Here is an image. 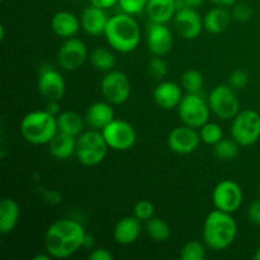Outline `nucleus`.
Instances as JSON below:
<instances>
[{
	"mask_svg": "<svg viewBox=\"0 0 260 260\" xmlns=\"http://www.w3.org/2000/svg\"><path fill=\"white\" fill-rule=\"evenodd\" d=\"M85 236L84 226L78 221L57 220L46 231V251L55 259H66L84 248Z\"/></svg>",
	"mask_w": 260,
	"mask_h": 260,
	"instance_id": "nucleus-1",
	"label": "nucleus"
},
{
	"mask_svg": "<svg viewBox=\"0 0 260 260\" xmlns=\"http://www.w3.org/2000/svg\"><path fill=\"white\" fill-rule=\"evenodd\" d=\"M233 213L213 210L206 217L202 236L206 246L216 251L230 248L238 236V223Z\"/></svg>",
	"mask_w": 260,
	"mask_h": 260,
	"instance_id": "nucleus-2",
	"label": "nucleus"
},
{
	"mask_svg": "<svg viewBox=\"0 0 260 260\" xmlns=\"http://www.w3.org/2000/svg\"><path fill=\"white\" fill-rule=\"evenodd\" d=\"M104 36L108 45L121 53L134 52L141 41L139 23L127 13H119L109 18Z\"/></svg>",
	"mask_w": 260,
	"mask_h": 260,
	"instance_id": "nucleus-3",
	"label": "nucleus"
},
{
	"mask_svg": "<svg viewBox=\"0 0 260 260\" xmlns=\"http://www.w3.org/2000/svg\"><path fill=\"white\" fill-rule=\"evenodd\" d=\"M57 132V117L46 109L29 112L20 122V135L32 145H48Z\"/></svg>",
	"mask_w": 260,
	"mask_h": 260,
	"instance_id": "nucleus-4",
	"label": "nucleus"
},
{
	"mask_svg": "<svg viewBox=\"0 0 260 260\" xmlns=\"http://www.w3.org/2000/svg\"><path fill=\"white\" fill-rule=\"evenodd\" d=\"M109 146L99 129L84 131L76 137L75 156L85 167H96L106 159Z\"/></svg>",
	"mask_w": 260,
	"mask_h": 260,
	"instance_id": "nucleus-5",
	"label": "nucleus"
},
{
	"mask_svg": "<svg viewBox=\"0 0 260 260\" xmlns=\"http://www.w3.org/2000/svg\"><path fill=\"white\" fill-rule=\"evenodd\" d=\"M231 137L240 146H251L260 139V114L254 109L239 112L231 123Z\"/></svg>",
	"mask_w": 260,
	"mask_h": 260,
	"instance_id": "nucleus-6",
	"label": "nucleus"
},
{
	"mask_svg": "<svg viewBox=\"0 0 260 260\" xmlns=\"http://www.w3.org/2000/svg\"><path fill=\"white\" fill-rule=\"evenodd\" d=\"M207 102L211 112L216 117L225 121L234 119L240 112V102L236 95L235 89L231 88L230 85L221 84L215 86L208 94Z\"/></svg>",
	"mask_w": 260,
	"mask_h": 260,
	"instance_id": "nucleus-7",
	"label": "nucleus"
},
{
	"mask_svg": "<svg viewBox=\"0 0 260 260\" xmlns=\"http://www.w3.org/2000/svg\"><path fill=\"white\" fill-rule=\"evenodd\" d=\"M211 109L208 102L201 96V94L184 95L178 106V114L180 121L185 126L200 129L210 119Z\"/></svg>",
	"mask_w": 260,
	"mask_h": 260,
	"instance_id": "nucleus-8",
	"label": "nucleus"
},
{
	"mask_svg": "<svg viewBox=\"0 0 260 260\" xmlns=\"http://www.w3.org/2000/svg\"><path fill=\"white\" fill-rule=\"evenodd\" d=\"M131 81L122 71H108L101 81L102 95L107 102L114 106L126 103L131 95Z\"/></svg>",
	"mask_w": 260,
	"mask_h": 260,
	"instance_id": "nucleus-9",
	"label": "nucleus"
},
{
	"mask_svg": "<svg viewBox=\"0 0 260 260\" xmlns=\"http://www.w3.org/2000/svg\"><path fill=\"white\" fill-rule=\"evenodd\" d=\"M104 139L109 149L116 151H127L136 144L137 134L134 126L123 119L114 118L108 126L102 129Z\"/></svg>",
	"mask_w": 260,
	"mask_h": 260,
	"instance_id": "nucleus-10",
	"label": "nucleus"
},
{
	"mask_svg": "<svg viewBox=\"0 0 260 260\" xmlns=\"http://www.w3.org/2000/svg\"><path fill=\"white\" fill-rule=\"evenodd\" d=\"M244 193L240 185L230 179L218 183L212 192V202L217 210L234 213L241 207Z\"/></svg>",
	"mask_w": 260,
	"mask_h": 260,
	"instance_id": "nucleus-11",
	"label": "nucleus"
},
{
	"mask_svg": "<svg viewBox=\"0 0 260 260\" xmlns=\"http://www.w3.org/2000/svg\"><path fill=\"white\" fill-rule=\"evenodd\" d=\"M88 58V48L80 38L71 37L65 40L57 52V63L66 71H76Z\"/></svg>",
	"mask_w": 260,
	"mask_h": 260,
	"instance_id": "nucleus-12",
	"label": "nucleus"
},
{
	"mask_svg": "<svg viewBox=\"0 0 260 260\" xmlns=\"http://www.w3.org/2000/svg\"><path fill=\"white\" fill-rule=\"evenodd\" d=\"M38 91L47 101L60 102L65 95L66 84L62 75L48 63H45L38 71Z\"/></svg>",
	"mask_w": 260,
	"mask_h": 260,
	"instance_id": "nucleus-13",
	"label": "nucleus"
},
{
	"mask_svg": "<svg viewBox=\"0 0 260 260\" xmlns=\"http://www.w3.org/2000/svg\"><path fill=\"white\" fill-rule=\"evenodd\" d=\"M202 141L197 128L189 126L175 127L168 136V146L178 155H189L194 152Z\"/></svg>",
	"mask_w": 260,
	"mask_h": 260,
	"instance_id": "nucleus-14",
	"label": "nucleus"
},
{
	"mask_svg": "<svg viewBox=\"0 0 260 260\" xmlns=\"http://www.w3.org/2000/svg\"><path fill=\"white\" fill-rule=\"evenodd\" d=\"M174 25L178 33L185 40H196L203 30V19L193 8L183 7L174 15Z\"/></svg>",
	"mask_w": 260,
	"mask_h": 260,
	"instance_id": "nucleus-15",
	"label": "nucleus"
},
{
	"mask_svg": "<svg viewBox=\"0 0 260 260\" xmlns=\"http://www.w3.org/2000/svg\"><path fill=\"white\" fill-rule=\"evenodd\" d=\"M174 43L173 33L164 23H150L147 28V47L154 56H165Z\"/></svg>",
	"mask_w": 260,
	"mask_h": 260,
	"instance_id": "nucleus-16",
	"label": "nucleus"
},
{
	"mask_svg": "<svg viewBox=\"0 0 260 260\" xmlns=\"http://www.w3.org/2000/svg\"><path fill=\"white\" fill-rule=\"evenodd\" d=\"M154 102L164 111L178 108L183 95V88L173 81H162L154 89Z\"/></svg>",
	"mask_w": 260,
	"mask_h": 260,
	"instance_id": "nucleus-17",
	"label": "nucleus"
},
{
	"mask_svg": "<svg viewBox=\"0 0 260 260\" xmlns=\"http://www.w3.org/2000/svg\"><path fill=\"white\" fill-rule=\"evenodd\" d=\"M141 222L142 221H140L135 216H127V217L121 218L116 223L113 230V238L116 243L119 245H132L134 243H136L137 239L141 235Z\"/></svg>",
	"mask_w": 260,
	"mask_h": 260,
	"instance_id": "nucleus-18",
	"label": "nucleus"
},
{
	"mask_svg": "<svg viewBox=\"0 0 260 260\" xmlns=\"http://www.w3.org/2000/svg\"><path fill=\"white\" fill-rule=\"evenodd\" d=\"M108 20L109 18L107 15L106 9H102L93 4L84 9L80 18L81 28L84 29V32L90 36L104 35Z\"/></svg>",
	"mask_w": 260,
	"mask_h": 260,
	"instance_id": "nucleus-19",
	"label": "nucleus"
},
{
	"mask_svg": "<svg viewBox=\"0 0 260 260\" xmlns=\"http://www.w3.org/2000/svg\"><path fill=\"white\" fill-rule=\"evenodd\" d=\"M113 104L109 102H96L91 104L85 113V121L89 127L93 129H102L108 126L114 119V109L112 108Z\"/></svg>",
	"mask_w": 260,
	"mask_h": 260,
	"instance_id": "nucleus-20",
	"label": "nucleus"
},
{
	"mask_svg": "<svg viewBox=\"0 0 260 260\" xmlns=\"http://www.w3.org/2000/svg\"><path fill=\"white\" fill-rule=\"evenodd\" d=\"M81 27V22L74 13L70 12H57L51 19V28L53 33L58 37L68 40L75 37Z\"/></svg>",
	"mask_w": 260,
	"mask_h": 260,
	"instance_id": "nucleus-21",
	"label": "nucleus"
},
{
	"mask_svg": "<svg viewBox=\"0 0 260 260\" xmlns=\"http://www.w3.org/2000/svg\"><path fill=\"white\" fill-rule=\"evenodd\" d=\"M178 12V0H147L146 14L150 22L167 24Z\"/></svg>",
	"mask_w": 260,
	"mask_h": 260,
	"instance_id": "nucleus-22",
	"label": "nucleus"
},
{
	"mask_svg": "<svg viewBox=\"0 0 260 260\" xmlns=\"http://www.w3.org/2000/svg\"><path fill=\"white\" fill-rule=\"evenodd\" d=\"M76 137L58 131L48 142V151L56 160H68L75 155Z\"/></svg>",
	"mask_w": 260,
	"mask_h": 260,
	"instance_id": "nucleus-23",
	"label": "nucleus"
},
{
	"mask_svg": "<svg viewBox=\"0 0 260 260\" xmlns=\"http://www.w3.org/2000/svg\"><path fill=\"white\" fill-rule=\"evenodd\" d=\"M231 18L233 14H230L226 8H212L203 17V27L212 35H220L228 29L231 23Z\"/></svg>",
	"mask_w": 260,
	"mask_h": 260,
	"instance_id": "nucleus-24",
	"label": "nucleus"
},
{
	"mask_svg": "<svg viewBox=\"0 0 260 260\" xmlns=\"http://www.w3.org/2000/svg\"><path fill=\"white\" fill-rule=\"evenodd\" d=\"M20 217V207L13 198H4L0 202V233L10 234L18 225Z\"/></svg>",
	"mask_w": 260,
	"mask_h": 260,
	"instance_id": "nucleus-25",
	"label": "nucleus"
},
{
	"mask_svg": "<svg viewBox=\"0 0 260 260\" xmlns=\"http://www.w3.org/2000/svg\"><path fill=\"white\" fill-rule=\"evenodd\" d=\"M85 123V117L83 118L80 114L73 111L61 112L57 116L58 131L74 137H78L83 134Z\"/></svg>",
	"mask_w": 260,
	"mask_h": 260,
	"instance_id": "nucleus-26",
	"label": "nucleus"
},
{
	"mask_svg": "<svg viewBox=\"0 0 260 260\" xmlns=\"http://www.w3.org/2000/svg\"><path fill=\"white\" fill-rule=\"evenodd\" d=\"M146 234L155 243H164L172 235L170 226L160 217H151L146 221Z\"/></svg>",
	"mask_w": 260,
	"mask_h": 260,
	"instance_id": "nucleus-27",
	"label": "nucleus"
},
{
	"mask_svg": "<svg viewBox=\"0 0 260 260\" xmlns=\"http://www.w3.org/2000/svg\"><path fill=\"white\" fill-rule=\"evenodd\" d=\"M90 62L94 68L98 71H108L113 70L114 65H116V57H114L113 52L106 47H98L93 50L90 55Z\"/></svg>",
	"mask_w": 260,
	"mask_h": 260,
	"instance_id": "nucleus-28",
	"label": "nucleus"
},
{
	"mask_svg": "<svg viewBox=\"0 0 260 260\" xmlns=\"http://www.w3.org/2000/svg\"><path fill=\"white\" fill-rule=\"evenodd\" d=\"M239 146H240V145H239L234 139H222L221 141H218L217 144L213 145V155H215L218 160L229 161V160H233L238 156Z\"/></svg>",
	"mask_w": 260,
	"mask_h": 260,
	"instance_id": "nucleus-29",
	"label": "nucleus"
},
{
	"mask_svg": "<svg viewBox=\"0 0 260 260\" xmlns=\"http://www.w3.org/2000/svg\"><path fill=\"white\" fill-rule=\"evenodd\" d=\"M205 84V79L201 71L196 69L187 70L182 75V88L183 90L189 94H200Z\"/></svg>",
	"mask_w": 260,
	"mask_h": 260,
	"instance_id": "nucleus-30",
	"label": "nucleus"
},
{
	"mask_svg": "<svg viewBox=\"0 0 260 260\" xmlns=\"http://www.w3.org/2000/svg\"><path fill=\"white\" fill-rule=\"evenodd\" d=\"M200 136L206 145H212L213 146L223 139V129L216 122L208 121L200 128Z\"/></svg>",
	"mask_w": 260,
	"mask_h": 260,
	"instance_id": "nucleus-31",
	"label": "nucleus"
},
{
	"mask_svg": "<svg viewBox=\"0 0 260 260\" xmlns=\"http://www.w3.org/2000/svg\"><path fill=\"white\" fill-rule=\"evenodd\" d=\"M206 245V244H205ZM201 241H188L180 249V259L182 260H203L206 258V246Z\"/></svg>",
	"mask_w": 260,
	"mask_h": 260,
	"instance_id": "nucleus-32",
	"label": "nucleus"
},
{
	"mask_svg": "<svg viewBox=\"0 0 260 260\" xmlns=\"http://www.w3.org/2000/svg\"><path fill=\"white\" fill-rule=\"evenodd\" d=\"M147 70H149V74L154 79H162L168 75L169 68H168L167 61L162 58V56H154L149 61Z\"/></svg>",
	"mask_w": 260,
	"mask_h": 260,
	"instance_id": "nucleus-33",
	"label": "nucleus"
},
{
	"mask_svg": "<svg viewBox=\"0 0 260 260\" xmlns=\"http://www.w3.org/2000/svg\"><path fill=\"white\" fill-rule=\"evenodd\" d=\"M155 215V206L154 203L147 200H141L135 205L134 216L139 218L140 221H149L150 218L154 217Z\"/></svg>",
	"mask_w": 260,
	"mask_h": 260,
	"instance_id": "nucleus-34",
	"label": "nucleus"
},
{
	"mask_svg": "<svg viewBox=\"0 0 260 260\" xmlns=\"http://www.w3.org/2000/svg\"><path fill=\"white\" fill-rule=\"evenodd\" d=\"M118 5L123 13L135 15L146 10L147 0H118Z\"/></svg>",
	"mask_w": 260,
	"mask_h": 260,
	"instance_id": "nucleus-35",
	"label": "nucleus"
},
{
	"mask_svg": "<svg viewBox=\"0 0 260 260\" xmlns=\"http://www.w3.org/2000/svg\"><path fill=\"white\" fill-rule=\"evenodd\" d=\"M248 83H249L248 74H246L244 70H240V69L234 70L233 73L230 74V76H229V85H230L231 88L235 89V90H241V89L246 88Z\"/></svg>",
	"mask_w": 260,
	"mask_h": 260,
	"instance_id": "nucleus-36",
	"label": "nucleus"
},
{
	"mask_svg": "<svg viewBox=\"0 0 260 260\" xmlns=\"http://www.w3.org/2000/svg\"><path fill=\"white\" fill-rule=\"evenodd\" d=\"M231 14H233L234 19L239 20V22H248V20H250L253 12L248 4L240 3V4H235Z\"/></svg>",
	"mask_w": 260,
	"mask_h": 260,
	"instance_id": "nucleus-37",
	"label": "nucleus"
},
{
	"mask_svg": "<svg viewBox=\"0 0 260 260\" xmlns=\"http://www.w3.org/2000/svg\"><path fill=\"white\" fill-rule=\"evenodd\" d=\"M248 217L251 223L260 225V200L254 201L248 208Z\"/></svg>",
	"mask_w": 260,
	"mask_h": 260,
	"instance_id": "nucleus-38",
	"label": "nucleus"
},
{
	"mask_svg": "<svg viewBox=\"0 0 260 260\" xmlns=\"http://www.w3.org/2000/svg\"><path fill=\"white\" fill-rule=\"evenodd\" d=\"M89 259L90 260H112L113 259V254L104 248L94 249L90 254H89Z\"/></svg>",
	"mask_w": 260,
	"mask_h": 260,
	"instance_id": "nucleus-39",
	"label": "nucleus"
},
{
	"mask_svg": "<svg viewBox=\"0 0 260 260\" xmlns=\"http://www.w3.org/2000/svg\"><path fill=\"white\" fill-rule=\"evenodd\" d=\"M91 4L95 5V7L102 8V9H109V8L114 7L116 4H118V0H90Z\"/></svg>",
	"mask_w": 260,
	"mask_h": 260,
	"instance_id": "nucleus-40",
	"label": "nucleus"
},
{
	"mask_svg": "<svg viewBox=\"0 0 260 260\" xmlns=\"http://www.w3.org/2000/svg\"><path fill=\"white\" fill-rule=\"evenodd\" d=\"M45 198L51 203V205H57V203H60L61 201H62L61 194L58 192H56V190H51V192L46 193Z\"/></svg>",
	"mask_w": 260,
	"mask_h": 260,
	"instance_id": "nucleus-41",
	"label": "nucleus"
},
{
	"mask_svg": "<svg viewBox=\"0 0 260 260\" xmlns=\"http://www.w3.org/2000/svg\"><path fill=\"white\" fill-rule=\"evenodd\" d=\"M46 111H48L51 114H53V116L57 117L58 114L61 113V112H60V106H58V102L57 101H47Z\"/></svg>",
	"mask_w": 260,
	"mask_h": 260,
	"instance_id": "nucleus-42",
	"label": "nucleus"
},
{
	"mask_svg": "<svg viewBox=\"0 0 260 260\" xmlns=\"http://www.w3.org/2000/svg\"><path fill=\"white\" fill-rule=\"evenodd\" d=\"M203 2H205V0H182L183 7L193 8V9H197V8H200L201 5L203 4Z\"/></svg>",
	"mask_w": 260,
	"mask_h": 260,
	"instance_id": "nucleus-43",
	"label": "nucleus"
},
{
	"mask_svg": "<svg viewBox=\"0 0 260 260\" xmlns=\"http://www.w3.org/2000/svg\"><path fill=\"white\" fill-rule=\"evenodd\" d=\"M213 4L218 5V7H230L236 3V0H210Z\"/></svg>",
	"mask_w": 260,
	"mask_h": 260,
	"instance_id": "nucleus-44",
	"label": "nucleus"
},
{
	"mask_svg": "<svg viewBox=\"0 0 260 260\" xmlns=\"http://www.w3.org/2000/svg\"><path fill=\"white\" fill-rule=\"evenodd\" d=\"M93 245H94L93 236H90V235H88V234H86L85 240H84V248L89 249V248H91V246H93Z\"/></svg>",
	"mask_w": 260,
	"mask_h": 260,
	"instance_id": "nucleus-45",
	"label": "nucleus"
},
{
	"mask_svg": "<svg viewBox=\"0 0 260 260\" xmlns=\"http://www.w3.org/2000/svg\"><path fill=\"white\" fill-rule=\"evenodd\" d=\"M51 258H52V256L46 251V254H38V255H36L33 260H50Z\"/></svg>",
	"mask_w": 260,
	"mask_h": 260,
	"instance_id": "nucleus-46",
	"label": "nucleus"
},
{
	"mask_svg": "<svg viewBox=\"0 0 260 260\" xmlns=\"http://www.w3.org/2000/svg\"><path fill=\"white\" fill-rule=\"evenodd\" d=\"M254 259L255 260H260V246L258 249L255 250V253H254Z\"/></svg>",
	"mask_w": 260,
	"mask_h": 260,
	"instance_id": "nucleus-47",
	"label": "nucleus"
},
{
	"mask_svg": "<svg viewBox=\"0 0 260 260\" xmlns=\"http://www.w3.org/2000/svg\"><path fill=\"white\" fill-rule=\"evenodd\" d=\"M259 194H260V184H259Z\"/></svg>",
	"mask_w": 260,
	"mask_h": 260,
	"instance_id": "nucleus-48",
	"label": "nucleus"
}]
</instances>
